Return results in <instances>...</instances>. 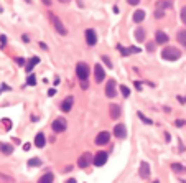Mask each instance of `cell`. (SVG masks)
Segmentation results:
<instances>
[{
    "label": "cell",
    "mask_w": 186,
    "mask_h": 183,
    "mask_svg": "<svg viewBox=\"0 0 186 183\" xmlns=\"http://www.w3.org/2000/svg\"><path fill=\"white\" fill-rule=\"evenodd\" d=\"M161 56H163V59H167V61H176V59H180L181 51L175 46H167L163 51H161Z\"/></svg>",
    "instance_id": "cell-1"
},
{
    "label": "cell",
    "mask_w": 186,
    "mask_h": 183,
    "mask_svg": "<svg viewBox=\"0 0 186 183\" xmlns=\"http://www.w3.org/2000/svg\"><path fill=\"white\" fill-rule=\"evenodd\" d=\"M48 15H50V20H51V23H53V27L56 28V31H58L59 35H66L68 31H66V28H64V25H63L61 20L56 17L54 13H48Z\"/></svg>",
    "instance_id": "cell-2"
},
{
    "label": "cell",
    "mask_w": 186,
    "mask_h": 183,
    "mask_svg": "<svg viewBox=\"0 0 186 183\" xmlns=\"http://www.w3.org/2000/svg\"><path fill=\"white\" fill-rule=\"evenodd\" d=\"M89 73H91V70H89V66L86 63H78V66H76V74H78L79 79H87Z\"/></svg>",
    "instance_id": "cell-3"
},
{
    "label": "cell",
    "mask_w": 186,
    "mask_h": 183,
    "mask_svg": "<svg viewBox=\"0 0 186 183\" xmlns=\"http://www.w3.org/2000/svg\"><path fill=\"white\" fill-rule=\"evenodd\" d=\"M91 163H94V158H92V155L89 152L86 153H82V155L79 157V160H78V165H79V168H86V167H89Z\"/></svg>",
    "instance_id": "cell-4"
},
{
    "label": "cell",
    "mask_w": 186,
    "mask_h": 183,
    "mask_svg": "<svg viewBox=\"0 0 186 183\" xmlns=\"http://www.w3.org/2000/svg\"><path fill=\"white\" fill-rule=\"evenodd\" d=\"M106 162H107V153L104 152V150H100V152H97V153L94 155V165H96V167L106 165Z\"/></svg>",
    "instance_id": "cell-5"
},
{
    "label": "cell",
    "mask_w": 186,
    "mask_h": 183,
    "mask_svg": "<svg viewBox=\"0 0 186 183\" xmlns=\"http://www.w3.org/2000/svg\"><path fill=\"white\" fill-rule=\"evenodd\" d=\"M109 139H111V134H109L107 131H102V132H99L97 135H96V144L97 145H106Z\"/></svg>",
    "instance_id": "cell-6"
},
{
    "label": "cell",
    "mask_w": 186,
    "mask_h": 183,
    "mask_svg": "<svg viewBox=\"0 0 186 183\" xmlns=\"http://www.w3.org/2000/svg\"><path fill=\"white\" fill-rule=\"evenodd\" d=\"M94 78H96V83H102L104 78H106L104 68L100 66V64H96V66H94Z\"/></svg>",
    "instance_id": "cell-7"
},
{
    "label": "cell",
    "mask_w": 186,
    "mask_h": 183,
    "mask_svg": "<svg viewBox=\"0 0 186 183\" xmlns=\"http://www.w3.org/2000/svg\"><path fill=\"white\" fill-rule=\"evenodd\" d=\"M86 43L89 45V46H94L96 43H97V35H96L94 30H86Z\"/></svg>",
    "instance_id": "cell-8"
},
{
    "label": "cell",
    "mask_w": 186,
    "mask_h": 183,
    "mask_svg": "<svg viewBox=\"0 0 186 183\" xmlns=\"http://www.w3.org/2000/svg\"><path fill=\"white\" fill-rule=\"evenodd\" d=\"M72 104H74V97H72V96H68L66 99L61 102V111H63V112H69L71 109H72Z\"/></svg>",
    "instance_id": "cell-9"
},
{
    "label": "cell",
    "mask_w": 186,
    "mask_h": 183,
    "mask_svg": "<svg viewBox=\"0 0 186 183\" xmlns=\"http://www.w3.org/2000/svg\"><path fill=\"white\" fill-rule=\"evenodd\" d=\"M53 131L54 132H63V131H66V120L64 119H56V120H53Z\"/></svg>",
    "instance_id": "cell-10"
},
{
    "label": "cell",
    "mask_w": 186,
    "mask_h": 183,
    "mask_svg": "<svg viewBox=\"0 0 186 183\" xmlns=\"http://www.w3.org/2000/svg\"><path fill=\"white\" fill-rule=\"evenodd\" d=\"M114 134H115V137H119V139H125V137H127V129H125L124 124H117L114 127Z\"/></svg>",
    "instance_id": "cell-11"
},
{
    "label": "cell",
    "mask_w": 186,
    "mask_h": 183,
    "mask_svg": "<svg viewBox=\"0 0 186 183\" xmlns=\"http://www.w3.org/2000/svg\"><path fill=\"white\" fill-rule=\"evenodd\" d=\"M106 96L107 97H114L115 96V81L114 79L107 81V84H106Z\"/></svg>",
    "instance_id": "cell-12"
},
{
    "label": "cell",
    "mask_w": 186,
    "mask_h": 183,
    "mask_svg": "<svg viewBox=\"0 0 186 183\" xmlns=\"http://www.w3.org/2000/svg\"><path fill=\"white\" fill-rule=\"evenodd\" d=\"M168 41H170V38H168V35L165 33V31H156V33H155V43L165 45V43H168Z\"/></svg>",
    "instance_id": "cell-13"
},
{
    "label": "cell",
    "mask_w": 186,
    "mask_h": 183,
    "mask_svg": "<svg viewBox=\"0 0 186 183\" xmlns=\"http://www.w3.org/2000/svg\"><path fill=\"white\" fill-rule=\"evenodd\" d=\"M117 50L122 53V56H128L130 53H139L140 48H135V46H132V48H124L122 45H117Z\"/></svg>",
    "instance_id": "cell-14"
},
{
    "label": "cell",
    "mask_w": 186,
    "mask_h": 183,
    "mask_svg": "<svg viewBox=\"0 0 186 183\" xmlns=\"http://www.w3.org/2000/svg\"><path fill=\"white\" fill-rule=\"evenodd\" d=\"M139 175H140L142 178H148V177H150V165H148V163H145V162H142V163H140Z\"/></svg>",
    "instance_id": "cell-15"
},
{
    "label": "cell",
    "mask_w": 186,
    "mask_h": 183,
    "mask_svg": "<svg viewBox=\"0 0 186 183\" xmlns=\"http://www.w3.org/2000/svg\"><path fill=\"white\" fill-rule=\"evenodd\" d=\"M109 112H111V117L112 119H119V116H120V106H117V104H111L109 106Z\"/></svg>",
    "instance_id": "cell-16"
},
{
    "label": "cell",
    "mask_w": 186,
    "mask_h": 183,
    "mask_svg": "<svg viewBox=\"0 0 186 183\" xmlns=\"http://www.w3.org/2000/svg\"><path fill=\"white\" fill-rule=\"evenodd\" d=\"M44 144H46V139H44V134H43V132L36 134V137H35V145H36L38 149H41V147H44Z\"/></svg>",
    "instance_id": "cell-17"
},
{
    "label": "cell",
    "mask_w": 186,
    "mask_h": 183,
    "mask_svg": "<svg viewBox=\"0 0 186 183\" xmlns=\"http://www.w3.org/2000/svg\"><path fill=\"white\" fill-rule=\"evenodd\" d=\"M38 63H40V58H36V56H33V58H31L30 61H28V64L25 66L26 73H31V71H33V66H35V64H38Z\"/></svg>",
    "instance_id": "cell-18"
},
{
    "label": "cell",
    "mask_w": 186,
    "mask_h": 183,
    "mask_svg": "<svg viewBox=\"0 0 186 183\" xmlns=\"http://www.w3.org/2000/svg\"><path fill=\"white\" fill-rule=\"evenodd\" d=\"M143 18H145V12L143 10H137L135 13H133V22H135V23L143 22Z\"/></svg>",
    "instance_id": "cell-19"
},
{
    "label": "cell",
    "mask_w": 186,
    "mask_h": 183,
    "mask_svg": "<svg viewBox=\"0 0 186 183\" xmlns=\"http://www.w3.org/2000/svg\"><path fill=\"white\" fill-rule=\"evenodd\" d=\"M135 38H137V41H145V28H137Z\"/></svg>",
    "instance_id": "cell-20"
},
{
    "label": "cell",
    "mask_w": 186,
    "mask_h": 183,
    "mask_svg": "<svg viewBox=\"0 0 186 183\" xmlns=\"http://www.w3.org/2000/svg\"><path fill=\"white\" fill-rule=\"evenodd\" d=\"M0 150H2L5 155H10V153L13 152V147H12V145H9V144H2V142H0Z\"/></svg>",
    "instance_id": "cell-21"
},
{
    "label": "cell",
    "mask_w": 186,
    "mask_h": 183,
    "mask_svg": "<svg viewBox=\"0 0 186 183\" xmlns=\"http://www.w3.org/2000/svg\"><path fill=\"white\" fill-rule=\"evenodd\" d=\"M176 38H178V41H180L181 45H184V46H186V30H181V31H178Z\"/></svg>",
    "instance_id": "cell-22"
},
{
    "label": "cell",
    "mask_w": 186,
    "mask_h": 183,
    "mask_svg": "<svg viewBox=\"0 0 186 183\" xmlns=\"http://www.w3.org/2000/svg\"><path fill=\"white\" fill-rule=\"evenodd\" d=\"M54 180V175L53 173H44L41 178H40V181L41 183H48V181H53Z\"/></svg>",
    "instance_id": "cell-23"
},
{
    "label": "cell",
    "mask_w": 186,
    "mask_h": 183,
    "mask_svg": "<svg viewBox=\"0 0 186 183\" xmlns=\"http://www.w3.org/2000/svg\"><path fill=\"white\" fill-rule=\"evenodd\" d=\"M171 168L175 170V172H181V173L184 172V167H183V165H180V163H173V165H171Z\"/></svg>",
    "instance_id": "cell-24"
},
{
    "label": "cell",
    "mask_w": 186,
    "mask_h": 183,
    "mask_svg": "<svg viewBox=\"0 0 186 183\" xmlns=\"http://www.w3.org/2000/svg\"><path fill=\"white\" fill-rule=\"evenodd\" d=\"M26 84H28V86H35V84H36V78H35L33 74H30V76H28Z\"/></svg>",
    "instance_id": "cell-25"
},
{
    "label": "cell",
    "mask_w": 186,
    "mask_h": 183,
    "mask_svg": "<svg viewBox=\"0 0 186 183\" xmlns=\"http://www.w3.org/2000/svg\"><path fill=\"white\" fill-rule=\"evenodd\" d=\"M28 165L30 167H40L41 165V160H38V158H31V160L28 162Z\"/></svg>",
    "instance_id": "cell-26"
},
{
    "label": "cell",
    "mask_w": 186,
    "mask_h": 183,
    "mask_svg": "<svg viewBox=\"0 0 186 183\" xmlns=\"http://www.w3.org/2000/svg\"><path fill=\"white\" fill-rule=\"evenodd\" d=\"M120 91H122L124 97H128V96H130V89H128L127 86H124V84H122V86H120Z\"/></svg>",
    "instance_id": "cell-27"
},
{
    "label": "cell",
    "mask_w": 186,
    "mask_h": 183,
    "mask_svg": "<svg viewBox=\"0 0 186 183\" xmlns=\"http://www.w3.org/2000/svg\"><path fill=\"white\" fill-rule=\"evenodd\" d=\"M139 117H140V119H142V122H145V124H148V125L152 124V120H150V119H147V117H145L142 112H139Z\"/></svg>",
    "instance_id": "cell-28"
},
{
    "label": "cell",
    "mask_w": 186,
    "mask_h": 183,
    "mask_svg": "<svg viewBox=\"0 0 186 183\" xmlns=\"http://www.w3.org/2000/svg\"><path fill=\"white\" fill-rule=\"evenodd\" d=\"M181 22L186 25V7H183V9H181Z\"/></svg>",
    "instance_id": "cell-29"
},
{
    "label": "cell",
    "mask_w": 186,
    "mask_h": 183,
    "mask_svg": "<svg viewBox=\"0 0 186 183\" xmlns=\"http://www.w3.org/2000/svg\"><path fill=\"white\" fill-rule=\"evenodd\" d=\"M102 61L107 64V68H112V63H111V59H109V58H106V56H102Z\"/></svg>",
    "instance_id": "cell-30"
},
{
    "label": "cell",
    "mask_w": 186,
    "mask_h": 183,
    "mask_svg": "<svg viewBox=\"0 0 186 183\" xmlns=\"http://www.w3.org/2000/svg\"><path fill=\"white\" fill-rule=\"evenodd\" d=\"M163 15H165V13H163V10H156V12H155V17H156V18H161Z\"/></svg>",
    "instance_id": "cell-31"
},
{
    "label": "cell",
    "mask_w": 186,
    "mask_h": 183,
    "mask_svg": "<svg viewBox=\"0 0 186 183\" xmlns=\"http://www.w3.org/2000/svg\"><path fill=\"white\" fill-rule=\"evenodd\" d=\"M0 43H2V46H5V43H7V36L5 35L0 36Z\"/></svg>",
    "instance_id": "cell-32"
},
{
    "label": "cell",
    "mask_w": 186,
    "mask_h": 183,
    "mask_svg": "<svg viewBox=\"0 0 186 183\" xmlns=\"http://www.w3.org/2000/svg\"><path fill=\"white\" fill-rule=\"evenodd\" d=\"M147 50L148 51H153V50H155V43H148L147 45Z\"/></svg>",
    "instance_id": "cell-33"
},
{
    "label": "cell",
    "mask_w": 186,
    "mask_h": 183,
    "mask_svg": "<svg viewBox=\"0 0 186 183\" xmlns=\"http://www.w3.org/2000/svg\"><path fill=\"white\" fill-rule=\"evenodd\" d=\"M176 125H178V127H183V125H184V120H183V119H178V120H176Z\"/></svg>",
    "instance_id": "cell-34"
},
{
    "label": "cell",
    "mask_w": 186,
    "mask_h": 183,
    "mask_svg": "<svg viewBox=\"0 0 186 183\" xmlns=\"http://www.w3.org/2000/svg\"><path fill=\"white\" fill-rule=\"evenodd\" d=\"M128 3H130V5H139V2L140 0H127Z\"/></svg>",
    "instance_id": "cell-35"
},
{
    "label": "cell",
    "mask_w": 186,
    "mask_h": 183,
    "mask_svg": "<svg viewBox=\"0 0 186 183\" xmlns=\"http://www.w3.org/2000/svg\"><path fill=\"white\" fill-rule=\"evenodd\" d=\"M81 81H82V83H81V84H82V89H86L87 88V81L86 79H81Z\"/></svg>",
    "instance_id": "cell-36"
},
{
    "label": "cell",
    "mask_w": 186,
    "mask_h": 183,
    "mask_svg": "<svg viewBox=\"0 0 186 183\" xmlns=\"http://www.w3.org/2000/svg\"><path fill=\"white\" fill-rule=\"evenodd\" d=\"M54 94H56L54 89H50V91H48V96H54Z\"/></svg>",
    "instance_id": "cell-37"
},
{
    "label": "cell",
    "mask_w": 186,
    "mask_h": 183,
    "mask_svg": "<svg viewBox=\"0 0 186 183\" xmlns=\"http://www.w3.org/2000/svg\"><path fill=\"white\" fill-rule=\"evenodd\" d=\"M43 2H44V5H50V3H51L50 0H43Z\"/></svg>",
    "instance_id": "cell-38"
},
{
    "label": "cell",
    "mask_w": 186,
    "mask_h": 183,
    "mask_svg": "<svg viewBox=\"0 0 186 183\" xmlns=\"http://www.w3.org/2000/svg\"><path fill=\"white\" fill-rule=\"evenodd\" d=\"M59 2H63V3H66V2H69V0H59Z\"/></svg>",
    "instance_id": "cell-39"
},
{
    "label": "cell",
    "mask_w": 186,
    "mask_h": 183,
    "mask_svg": "<svg viewBox=\"0 0 186 183\" xmlns=\"http://www.w3.org/2000/svg\"><path fill=\"white\" fill-rule=\"evenodd\" d=\"M26 2H28V3H31V0H26Z\"/></svg>",
    "instance_id": "cell-40"
}]
</instances>
